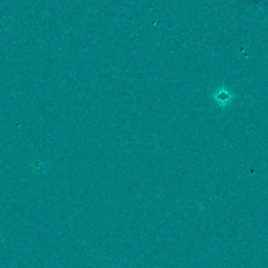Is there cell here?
Wrapping results in <instances>:
<instances>
[{"mask_svg":"<svg viewBox=\"0 0 268 268\" xmlns=\"http://www.w3.org/2000/svg\"><path fill=\"white\" fill-rule=\"evenodd\" d=\"M234 98H235L234 95L225 86H221L220 88H218L213 95V99L216 104L222 108L231 104Z\"/></svg>","mask_w":268,"mask_h":268,"instance_id":"obj_1","label":"cell"}]
</instances>
